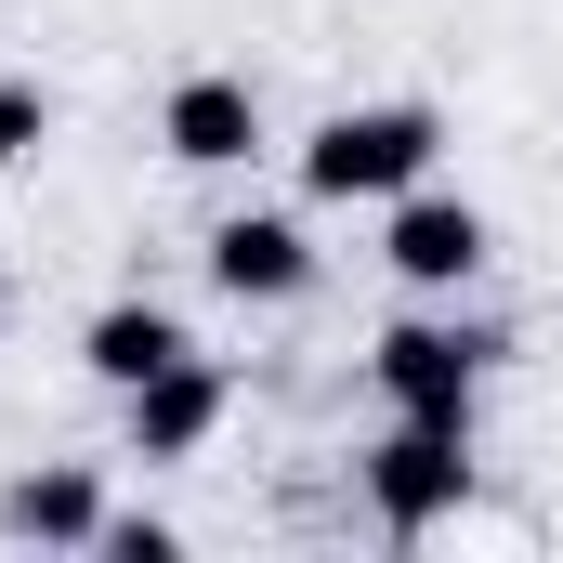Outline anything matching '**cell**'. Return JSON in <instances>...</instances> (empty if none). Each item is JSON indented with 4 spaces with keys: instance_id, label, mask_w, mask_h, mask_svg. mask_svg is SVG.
Listing matches in <instances>:
<instances>
[{
    "instance_id": "obj_8",
    "label": "cell",
    "mask_w": 563,
    "mask_h": 563,
    "mask_svg": "<svg viewBox=\"0 0 563 563\" xmlns=\"http://www.w3.org/2000/svg\"><path fill=\"white\" fill-rule=\"evenodd\" d=\"M170 354H197V341H184V314H170V301H106V314H92V328H79V367H92V380H106V394H132V380H157V367H170Z\"/></svg>"
},
{
    "instance_id": "obj_7",
    "label": "cell",
    "mask_w": 563,
    "mask_h": 563,
    "mask_svg": "<svg viewBox=\"0 0 563 563\" xmlns=\"http://www.w3.org/2000/svg\"><path fill=\"white\" fill-rule=\"evenodd\" d=\"M157 144H170L184 170H236V157L263 144V92H250V79H184V92L157 106Z\"/></svg>"
},
{
    "instance_id": "obj_2",
    "label": "cell",
    "mask_w": 563,
    "mask_h": 563,
    "mask_svg": "<svg viewBox=\"0 0 563 563\" xmlns=\"http://www.w3.org/2000/svg\"><path fill=\"white\" fill-rule=\"evenodd\" d=\"M354 472H367V511H380L394 538H432V525L472 498V432L459 420H394Z\"/></svg>"
},
{
    "instance_id": "obj_3",
    "label": "cell",
    "mask_w": 563,
    "mask_h": 563,
    "mask_svg": "<svg viewBox=\"0 0 563 563\" xmlns=\"http://www.w3.org/2000/svg\"><path fill=\"white\" fill-rule=\"evenodd\" d=\"M485 328H432V314H407V328H380V394H394V420H459L472 432V394H485Z\"/></svg>"
},
{
    "instance_id": "obj_1",
    "label": "cell",
    "mask_w": 563,
    "mask_h": 563,
    "mask_svg": "<svg viewBox=\"0 0 563 563\" xmlns=\"http://www.w3.org/2000/svg\"><path fill=\"white\" fill-rule=\"evenodd\" d=\"M432 144H445L432 106H341L328 132L301 144V184H314V197H380V210H394V197L432 170Z\"/></svg>"
},
{
    "instance_id": "obj_10",
    "label": "cell",
    "mask_w": 563,
    "mask_h": 563,
    "mask_svg": "<svg viewBox=\"0 0 563 563\" xmlns=\"http://www.w3.org/2000/svg\"><path fill=\"white\" fill-rule=\"evenodd\" d=\"M40 132H53V92H40V79H0V170L40 157Z\"/></svg>"
},
{
    "instance_id": "obj_11",
    "label": "cell",
    "mask_w": 563,
    "mask_h": 563,
    "mask_svg": "<svg viewBox=\"0 0 563 563\" xmlns=\"http://www.w3.org/2000/svg\"><path fill=\"white\" fill-rule=\"evenodd\" d=\"M92 551H119V563H170V551H184V538H170V525H106Z\"/></svg>"
},
{
    "instance_id": "obj_9",
    "label": "cell",
    "mask_w": 563,
    "mask_h": 563,
    "mask_svg": "<svg viewBox=\"0 0 563 563\" xmlns=\"http://www.w3.org/2000/svg\"><path fill=\"white\" fill-rule=\"evenodd\" d=\"M0 538H40V551H92V538H106V498H92V472H26V485L0 498Z\"/></svg>"
},
{
    "instance_id": "obj_5",
    "label": "cell",
    "mask_w": 563,
    "mask_h": 563,
    "mask_svg": "<svg viewBox=\"0 0 563 563\" xmlns=\"http://www.w3.org/2000/svg\"><path fill=\"white\" fill-rule=\"evenodd\" d=\"M210 288H223V301H301V288H314L301 223H288V210H236V223H210Z\"/></svg>"
},
{
    "instance_id": "obj_6",
    "label": "cell",
    "mask_w": 563,
    "mask_h": 563,
    "mask_svg": "<svg viewBox=\"0 0 563 563\" xmlns=\"http://www.w3.org/2000/svg\"><path fill=\"white\" fill-rule=\"evenodd\" d=\"M223 432V367L210 354H170L157 380H132V459H197Z\"/></svg>"
},
{
    "instance_id": "obj_4",
    "label": "cell",
    "mask_w": 563,
    "mask_h": 563,
    "mask_svg": "<svg viewBox=\"0 0 563 563\" xmlns=\"http://www.w3.org/2000/svg\"><path fill=\"white\" fill-rule=\"evenodd\" d=\"M380 263H394L407 288H459L472 263H485V210H472V197H420V184H407V197H394V223H380Z\"/></svg>"
}]
</instances>
